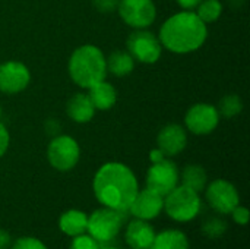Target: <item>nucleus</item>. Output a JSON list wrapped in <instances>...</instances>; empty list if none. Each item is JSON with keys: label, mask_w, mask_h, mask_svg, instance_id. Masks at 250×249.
<instances>
[{"label": "nucleus", "mask_w": 250, "mask_h": 249, "mask_svg": "<svg viewBox=\"0 0 250 249\" xmlns=\"http://www.w3.org/2000/svg\"><path fill=\"white\" fill-rule=\"evenodd\" d=\"M95 198L107 208L129 211L139 188L133 172L122 163H105L98 169L92 182Z\"/></svg>", "instance_id": "1"}, {"label": "nucleus", "mask_w": 250, "mask_h": 249, "mask_svg": "<svg viewBox=\"0 0 250 249\" xmlns=\"http://www.w3.org/2000/svg\"><path fill=\"white\" fill-rule=\"evenodd\" d=\"M208 37L207 23L192 10H183L170 16L160 29V43L168 51L188 54L201 48Z\"/></svg>", "instance_id": "2"}, {"label": "nucleus", "mask_w": 250, "mask_h": 249, "mask_svg": "<svg viewBox=\"0 0 250 249\" xmlns=\"http://www.w3.org/2000/svg\"><path fill=\"white\" fill-rule=\"evenodd\" d=\"M69 75L81 88L94 87L107 76L105 56L92 44L78 47L69 59Z\"/></svg>", "instance_id": "3"}, {"label": "nucleus", "mask_w": 250, "mask_h": 249, "mask_svg": "<svg viewBox=\"0 0 250 249\" xmlns=\"http://www.w3.org/2000/svg\"><path fill=\"white\" fill-rule=\"evenodd\" d=\"M201 197L193 189L177 185L171 192L166 195L164 210L174 220L180 223H186L193 220L201 213Z\"/></svg>", "instance_id": "4"}, {"label": "nucleus", "mask_w": 250, "mask_h": 249, "mask_svg": "<svg viewBox=\"0 0 250 249\" xmlns=\"http://www.w3.org/2000/svg\"><path fill=\"white\" fill-rule=\"evenodd\" d=\"M125 223V213L111 208H100L88 217V227L91 238L98 244H108L116 239Z\"/></svg>", "instance_id": "5"}, {"label": "nucleus", "mask_w": 250, "mask_h": 249, "mask_svg": "<svg viewBox=\"0 0 250 249\" xmlns=\"http://www.w3.org/2000/svg\"><path fill=\"white\" fill-rule=\"evenodd\" d=\"M81 157V148L75 138L69 135H59L48 144L47 158L51 167L59 172L72 170Z\"/></svg>", "instance_id": "6"}, {"label": "nucleus", "mask_w": 250, "mask_h": 249, "mask_svg": "<svg viewBox=\"0 0 250 249\" xmlns=\"http://www.w3.org/2000/svg\"><path fill=\"white\" fill-rule=\"evenodd\" d=\"M127 51L135 60L152 65L161 57L163 45L160 38H157L152 32L146 29H136L127 38Z\"/></svg>", "instance_id": "7"}, {"label": "nucleus", "mask_w": 250, "mask_h": 249, "mask_svg": "<svg viewBox=\"0 0 250 249\" xmlns=\"http://www.w3.org/2000/svg\"><path fill=\"white\" fill-rule=\"evenodd\" d=\"M120 18L135 29H146L157 18V7L152 0H120Z\"/></svg>", "instance_id": "8"}, {"label": "nucleus", "mask_w": 250, "mask_h": 249, "mask_svg": "<svg viewBox=\"0 0 250 249\" xmlns=\"http://www.w3.org/2000/svg\"><path fill=\"white\" fill-rule=\"evenodd\" d=\"M179 185V170L177 166L168 160L163 158L161 161L152 163L146 175V188L166 197Z\"/></svg>", "instance_id": "9"}, {"label": "nucleus", "mask_w": 250, "mask_h": 249, "mask_svg": "<svg viewBox=\"0 0 250 249\" xmlns=\"http://www.w3.org/2000/svg\"><path fill=\"white\" fill-rule=\"evenodd\" d=\"M188 131L195 135H208L220 123V113L215 106L208 103H198L192 106L185 117Z\"/></svg>", "instance_id": "10"}, {"label": "nucleus", "mask_w": 250, "mask_h": 249, "mask_svg": "<svg viewBox=\"0 0 250 249\" xmlns=\"http://www.w3.org/2000/svg\"><path fill=\"white\" fill-rule=\"evenodd\" d=\"M208 204L220 214H231L240 204V197L233 183L224 179H217L207 188Z\"/></svg>", "instance_id": "11"}, {"label": "nucleus", "mask_w": 250, "mask_h": 249, "mask_svg": "<svg viewBox=\"0 0 250 249\" xmlns=\"http://www.w3.org/2000/svg\"><path fill=\"white\" fill-rule=\"evenodd\" d=\"M31 81L29 69L16 60L0 65V91L4 94H18L23 91Z\"/></svg>", "instance_id": "12"}, {"label": "nucleus", "mask_w": 250, "mask_h": 249, "mask_svg": "<svg viewBox=\"0 0 250 249\" xmlns=\"http://www.w3.org/2000/svg\"><path fill=\"white\" fill-rule=\"evenodd\" d=\"M164 208V197L160 194L151 191V189H144L138 191L129 211L141 220H152L155 219Z\"/></svg>", "instance_id": "13"}, {"label": "nucleus", "mask_w": 250, "mask_h": 249, "mask_svg": "<svg viewBox=\"0 0 250 249\" xmlns=\"http://www.w3.org/2000/svg\"><path fill=\"white\" fill-rule=\"evenodd\" d=\"M158 148L164 153L166 157H174L186 148L188 135L183 126L177 123H170L164 126L157 136Z\"/></svg>", "instance_id": "14"}, {"label": "nucleus", "mask_w": 250, "mask_h": 249, "mask_svg": "<svg viewBox=\"0 0 250 249\" xmlns=\"http://www.w3.org/2000/svg\"><path fill=\"white\" fill-rule=\"evenodd\" d=\"M155 235L157 233L154 227L146 220L136 219L129 223L125 233V239L132 249H149Z\"/></svg>", "instance_id": "15"}, {"label": "nucleus", "mask_w": 250, "mask_h": 249, "mask_svg": "<svg viewBox=\"0 0 250 249\" xmlns=\"http://www.w3.org/2000/svg\"><path fill=\"white\" fill-rule=\"evenodd\" d=\"M66 112L69 117L76 123H86L89 122L95 114V107L91 103L89 97L86 94H75L66 106Z\"/></svg>", "instance_id": "16"}, {"label": "nucleus", "mask_w": 250, "mask_h": 249, "mask_svg": "<svg viewBox=\"0 0 250 249\" xmlns=\"http://www.w3.org/2000/svg\"><path fill=\"white\" fill-rule=\"evenodd\" d=\"M88 90H89L88 97H89L91 103L94 104L95 110H110L117 101L116 88L111 84L105 82V79L95 84L94 87H91Z\"/></svg>", "instance_id": "17"}, {"label": "nucleus", "mask_w": 250, "mask_h": 249, "mask_svg": "<svg viewBox=\"0 0 250 249\" xmlns=\"http://www.w3.org/2000/svg\"><path fill=\"white\" fill-rule=\"evenodd\" d=\"M59 227L64 235L72 238L83 235L88 227V216L79 210H69L60 216Z\"/></svg>", "instance_id": "18"}, {"label": "nucleus", "mask_w": 250, "mask_h": 249, "mask_svg": "<svg viewBox=\"0 0 250 249\" xmlns=\"http://www.w3.org/2000/svg\"><path fill=\"white\" fill-rule=\"evenodd\" d=\"M149 249H189V241L183 232L168 229L155 235Z\"/></svg>", "instance_id": "19"}, {"label": "nucleus", "mask_w": 250, "mask_h": 249, "mask_svg": "<svg viewBox=\"0 0 250 249\" xmlns=\"http://www.w3.org/2000/svg\"><path fill=\"white\" fill-rule=\"evenodd\" d=\"M105 63H107V72L119 78L129 75L135 68V59L130 56L129 51L125 50L113 51L108 56V59H105Z\"/></svg>", "instance_id": "20"}, {"label": "nucleus", "mask_w": 250, "mask_h": 249, "mask_svg": "<svg viewBox=\"0 0 250 249\" xmlns=\"http://www.w3.org/2000/svg\"><path fill=\"white\" fill-rule=\"evenodd\" d=\"M207 172L204 167H201L199 164H189L183 169L182 173V182L185 186L193 189L195 192H201L205 189L207 186Z\"/></svg>", "instance_id": "21"}, {"label": "nucleus", "mask_w": 250, "mask_h": 249, "mask_svg": "<svg viewBox=\"0 0 250 249\" xmlns=\"http://www.w3.org/2000/svg\"><path fill=\"white\" fill-rule=\"evenodd\" d=\"M196 15L205 23L215 22L223 13V4L220 0H202L198 6Z\"/></svg>", "instance_id": "22"}, {"label": "nucleus", "mask_w": 250, "mask_h": 249, "mask_svg": "<svg viewBox=\"0 0 250 249\" xmlns=\"http://www.w3.org/2000/svg\"><path fill=\"white\" fill-rule=\"evenodd\" d=\"M217 110L224 117H234V116H237L243 110V103H242L239 95L230 94V95H226L220 101V106H218Z\"/></svg>", "instance_id": "23"}, {"label": "nucleus", "mask_w": 250, "mask_h": 249, "mask_svg": "<svg viewBox=\"0 0 250 249\" xmlns=\"http://www.w3.org/2000/svg\"><path fill=\"white\" fill-rule=\"evenodd\" d=\"M229 229V225L218 217H209L204 225H202V233L207 235L211 239L221 238Z\"/></svg>", "instance_id": "24"}, {"label": "nucleus", "mask_w": 250, "mask_h": 249, "mask_svg": "<svg viewBox=\"0 0 250 249\" xmlns=\"http://www.w3.org/2000/svg\"><path fill=\"white\" fill-rule=\"evenodd\" d=\"M70 249H101L100 248V244L92 239L91 236H86L85 233L83 235H79V236H75V239L72 241L70 244Z\"/></svg>", "instance_id": "25"}, {"label": "nucleus", "mask_w": 250, "mask_h": 249, "mask_svg": "<svg viewBox=\"0 0 250 249\" xmlns=\"http://www.w3.org/2000/svg\"><path fill=\"white\" fill-rule=\"evenodd\" d=\"M10 249H47V247L35 238H19L16 242H13Z\"/></svg>", "instance_id": "26"}, {"label": "nucleus", "mask_w": 250, "mask_h": 249, "mask_svg": "<svg viewBox=\"0 0 250 249\" xmlns=\"http://www.w3.org/2000/svg\"><path fill=\"white\" fill-rule=\"evenodd\" d=\"M120 0H94V7L101 13H110L117 10Z\"/></svg>", "instance_id": "27"}, {"label": "nucleus", "mask_w": 250, "mask_h": 249, "mask_svg": "<svg viewBox=\"0 0 250 249\" xmlns=\"http://www.w3.org/2000/svg\"><path fill=\"white\" fill-rule=\"evenodd\" d=\"M231 214H233V219H234L236 223H239V225H248V222H249V210L246 207L237 205L231 211Z\"/></svg>", "instance_id": "28"}, {"label": "nucleus", "mask_w": 250, "mask_h": 249, "mask_svg": "<svg viewBox=\"0 0 250 249\" xmlns=\"http://www.w3.org/2000/svg\"><path fill=\"white\" fill-rule=\"evenodd\" d=\"M9 142H10L9 132H7V129H6V126L0 122V157H3L4 153L7 151Z\"/></svg>", "instance_id": "29"}, {"label": "nucleus", "mask_w": 250, "mask_h": 249, "mask_svg": "<svg viewBox=\"0 0 250 249\" xmlns=\"http://www.w3.org/2000/svg\"><path fill=\"white\" fill-rule=\"evenodd\" d=\"M10 244H12L10 235L6 230L0 229V249H7L10 247Z\"/></svg>", "instance_id": "30"}, {"label": "nucleus", "mask_w": 250, "mask_h": 249, "mask_svg": "<svg viewBox=\"0 0 250 249\" xmlns=\"http://www.w3.org/2000/svg\"><path fill=\"white\" fill-rule=\"evenodd\" d=\"M183 9H186V10H190V9H193V7H196L202 0H176Z\"/></svg>", "instance_id": "31"}, {"label": "nucleus", "mask_w": 250, "mask_h": 249, "mask_svg": "<svg viewBox=\"0 0 250 249\" xmlns=\"http://www.w3.org/2000/svg\"><path fill=\"white\" fill-rule=\"evenodd\" d=\"M149 158H151V161H152V163H157V161H161L163 158H166V156H164V153H163L160 148H155V150H152V151H151Z\"/></svg>", "instance_id": "32"}, {"label": "nucleus", "mask_w": 250, "mask_h": 249, "mask_svg": "<svg viewBox=\"0 0 250 249\" xmlns=\"http://www.w3.org/2000/svg\"><path fill=\"white\" fill-rule=\"evenodd\" d=\"M103 249H117V248H113V247H110V248H108V247H107V248H103Z\"/></svg>", "instance_id": "33"}, {"label": "nucleus", "mask_w": 250, "mask_h": 249, "mask_svg": "<svg viewBox=\"0 0 250 249\" xmlns=\"http://www.w3.org/2000/svg\"><path fill=\"white\" fill-rule=\"evenodd\" d=\"M0 117H1V107H0Z\"/></svg>", "instance_id": "34"}]
</instances>
